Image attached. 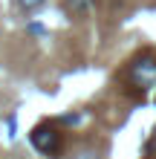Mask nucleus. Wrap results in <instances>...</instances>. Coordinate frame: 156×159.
I'll list each match as a JSON object with an SVG mask.
<instances>
[{"mask_svg":"<svg viewBox=\"0 0 156 159\" xmlns=\"http://www.w3.org/2000/svg\"><path fill=\"white\" fill-rule=\"evenodd\" d=\"M67 9H69L75 17H84L90 9H93V0H67Z\"/></svg>","mask_w":156,"mask_h":159,"instance_id":"nucleus-3","label":"nucleus"},{"mask_svg":"<svg viewBox=\"0 0 156 159\" xmlns=\"http://www.w3.org/2000/svg\"><path fill=\"white\" fill-rule=\"evenodd\" d=\"M130 78L142 87H153L156 84V61L153 58H139L130 67Z\"/></svg>","mask_w":156,"mask_h":159,"instance_id":"nucleus-2","label":"nucleus"},{"mask_svg":"<svg viewBox=\"0 0 156 159\" xmlns=\"http://www.w3.org/2000/svg\"><path fill=\"white\" fill-rule=\"evenodd\" d=\"M32 139V145H35V151H41V153H47V156H55L61 151V133L55 127H47V125H38L29 133Z\"/></svg>","mask_w":156,"mask_h":159,"instance_id":"nucleus-1","label":"nucleus"},{"mask_svg":"<svg viewBox=\"0 0 156 159\" xmlns=\"http://www.w3.org/2000/svg\"><path fill=\"white\" fill-rule=\"evenodd\" d=\"M78 159H96V153H90V151H84V153H81Z\"/></svg>","mask_w":156,"mask_h":159,"instance_id":"nucleus-6","label":"nucleus"},{"mask_svg":"<svg viewBox=\"0 0 156 159\" xmlns=\"http://www.w3.org/2000/svg\"><path fill=\"white\" fill-rule=\"evenodd\" d=\"M64 121H67V125H78L81 116H64Z\"/></svg>","mask_w":156,"mask_h":159,"instance_id":"nucleus-5","label":"nucleus"},{"mask_svg":"<svg viewBox=\"0 0 156 159\" xmlns=\"http://www.w3.org/2000/svg\"><path fill=\"white\" fill-rule=\"evenodd\" d=\"M41 3H43V0H17V6L26 9V12H29V9H38Z\"/></svg>","mask_w":156,"mask_h":159,"instance_id":"nucleus-4","label":"nucleus"}]
</instances>
